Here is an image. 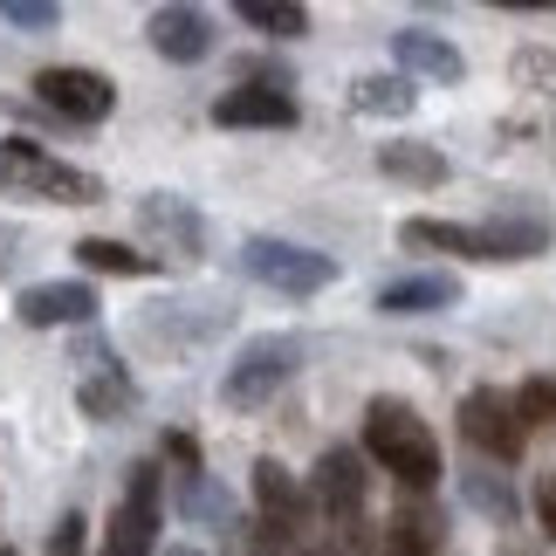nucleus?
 Listing matches in <instances>:
<instances>
[{
	"mask_svg": "<svg viewBox=\"0 0 556 556\" xmlns=\"http://www.w3.org/2000/svg\"><path fill=\"white\" fill-rule=\"evenodd\" d=\"M365 454H371L392 481L413 488V495H426V488L446 475L440 440L426 433V419L413 413V405H399V399H371V413H365Z\"/></svg>",
	"mask_w": 556,
	"mask_h": 556,
	"instance_id": "1",
	"label": "nucleus"
},
{
	"mask_svg": "<svg viewBox=\"0 0 556 556\" xmlns=\"http://www.w3.org/2000/svg\"><path fill=\"white\" fill-rule=\"evenodd\" d=\"M0 192L8 200H41V206H90L97 179L76 173L70 159L41 152L35 138H0Z\"/></svg>",
	"mask_w": 556,
	"mask_h": 556,
	"instance_id": "2",
	"label": "nucleus"
},
{
	"mask_svg": "<svg viewBox=\"0 0 556 556\" xmlns=\"http://www.w3.org/2000/svg\"><path fill=\"white\" fill-rule=\"evenodd\" d=\"M295 365H303V344H295V337H254V344L233 357L220 399L241 405V413H248V405H268V399L295 378Z\"/></svg>",
	"mask_w": 556,
	"mask_h": 556,
	"instance_id": "3",
	"label": "nucleus"
},
{
	"mask_svg": "<svg viewBox=\"0 0 556 556\" xmlns=\"http://www.w3.org/2000/svg\"><path fill=\"white\" fill-rule=\"evenodd\" d=\"M241 268L254 275V282L282 289V295H316V289H330V282H337V262H330V254L295 248V241H268V233L241 248Z\"/></svg>",
	"mask_w": 556,
	"mask_h": 556,
	"instance_id": "4",
	"label": "nucleus"
},
{
	"mask_svg": "<svg viewBox=\"0 0 556 556\" xmlns=\"http://www.w3.org/2000/svg\"><path fill=\"white\" fill-rule=\"evenodd\" d=\"M460 433L488 460H522V413H516L508 392H495V384H481V392L460 399Z\"/></svg>",
	"mask_w": 556,
	"mask_h": 556,
	"instance_id": "5",
	"label": "nucleus"
},
{
	"mask_svg": "<svg viewBox=\"0 0 556 556\" xmlns=\"http://www.w3.org/2000/svg\"><path fill=\"white\" fill-rule=\"evenodd\" d=\"M152 549H159V467H138L117 516H111L103 556H152Z\"/></svg>",
	"mask_w": 556,
	"mask_h": 556,
	"instance_id": "6",
	"label": "nucleus"
},
{
	"mask_svg": "<svg viewBox=\"0 0 556 556\" xmlns=\"http://www.w3.org/2000/svg\"><path fill=\"white\" fill-rule=\"evenodd\" d=\"M35 97L49 103L55 117H70V124H97V117H111V76H97V70H41L35 76Z\"/></svg>",
	"mask_w": 556,
	"mask_h": 556,
	"instance_id": "7",
	"label": "nucleus"
},
{
	"mask_svg": "<svg viewBox=\"0 0 556 556\" xmlns=\"http://www.w3.org/2000/svg\"><path fill=\"white\" fill-rule=\"evenodd\" d=\"M316 508H324L330 522H365V460L351 454V446H330L324 460H316Z\"/></svg>",
	"mask_w": 556,
	"mask_h": 556,
	"instance_id": "8",
	"label": "nucleus"
},
{
	"mask_svg": "<svg viewBox=\"0 0 556 556\" xmlns=\"http://www.w3.org/2000/svg\"><path fill=\"white\" fill-rule=\"evenodd\" d=\"M213 124H227V131H289L295 97L275 90V83H241V90H227L213 103Z\"/></svg>",
	"mask_w": 556,
	"mask_h": 556,
	"instance_id": "9",
	"label": "nucleus"
},
{
	"mask_svg": "<svg viewBox=\"0 0 556 556\" xmlns=\"http://www.w3.org/2000/svg\"><path fill=\"white\" fill-rule=\"evenodd\" d=\"M21 324H35V330H55V324H90L97 316V289L90 282H35V289H21Z\"/></svg>",
	"mask_w": 556,
	"mask_h": 556,
	"instance_id": "10",
	"label": "nucleus"
},
{
	"mask_svg": "<svg viewBox=\"0 0 556 556\" xmlns=\"http://www.w3.org/2000/svg\"><path fill=\"white\" fill-rule=\"evenodd\" d=\"M454 295H460L454 275L419 268V275H399V282H384V289H378V309H384V316H433V309H454Z\"/></svg>",
	"mask_w": 556,
	"mask_h": 556,
	"instance_id": "11",
	"label": "nucleus"
},
{
	"mask_svg": "<svg viewBox=\"0 0 556 556\" xmlns=\"http://www.w3.org/2000/svg\"><path fill=\"white\" fill-rule=\"evenodd\" d=\"M392 49L405 62V76H419V83H460L467 76L460 49L446 35H433V28H405V35H392Z\"/></svg>",
	"mask_w": 556,
	"mask_h": 556,
	"instance_id": "12",
	"label": "nucleus"
},
{
	"mask_svg": "<svg viewBox=\"0 0 556 556\" xmlns=\"http://www.w3.org/2000/svg\"><path fill=\"white\" fill-rule=\"evenodd\" d=\"M152 49L165 62H200L213 49V21L200 8H159L152 14Z\"/></svg>",
	"mask_w": 556,
	"mask_h": 556,
	"instance_id": "13",
	"label": "nucleus"
},
{
	"mask_svg": "<svg viewBox=\"0 0 556 556\" xmlns=\"http://www.w3.org/2000/svg\"><path fill=\"white\" fill-rule=\"evenodd\" d=\"M138 220H144V233H159L173 254H200V248H206L200 213H192L186 200H173V192H152V200H138Z\"/></svg>",
	"mask_w": 556,
	"mask_h": 556,
	"instance_id": "14",
	"label": "nucleus"
},
{
	"mask_svg": "<svg viewBox=\"0 0 556 556\" xmlns=\"http://www.w3.org/2000/svg\"><path fill=\"white\" fill-rule=\"evenodd\" d=\"M481 241H488V262H529V254H543L556 233H549V220H529V213H502V220H488V227H481Z\"/></svg>",
	"mask_w": 556,
	"mask_h": 556,
	"instance_id": "15",
	"label": "nucleus"
},
{
	"mask_svg": "<svg viewBox=\"0 0 556 556\" xmlns=\"http://www.w3.org/2000/svg\"><path fill=\"white\" fill-rule=\"evenodd\" d=\"M254 495H262V508H268V536H289L295 516H303V495H295L289 467L262 460V467H254Z\"/></svg>",
	"mask_w": 556,
	"mask_h": 556,
	"instance_id": "16",
	"label": "nucleus"
},
{
	"mask_svg": "<svg viewBox=\"0 0 556 556\" xmlns=\"http://www.w3.org/2000/svg\"><path fill=\"white\" fill-rule=\"evenodd\" d=\"M440 516L426 502H405L392 516V556H440Z\"/></svg>",
	"mask_w": 556,
	"mask_h": 556,
	"instance_id": "17",
	"label": "nucleus"
},
{
	"mask_svg": "<svg viewBox=\"0 0 556 556\" xmlns=\"http://www.w3.org/2000/svg\"><path fill=\"white\" fill-rule=\"evenodd\" d=\"M399 241H405V248H446V254H481V262H488V241H481V227H446V220H405V227H399Z\"/></svg>",
	"mask_w": 556,
	"mask_h": 556,
	"instance_id": "18",
	"label": "nucleus"
},
{
	"mask_svg": "<svg viewBox=\"0 0 556 556\" xmlns=\"http://www.w3.org/2000/svg\"><path fill=\"white\" fill-rule=\"evenodd\" d=\"M378 165H384L392 179H405V186H440V179H446V159L433 152V144H384Z\"/></svg>",
	"mask_w": 556,
	"mask_h": 556,
	"instance_id": "19",
	"label": "nucleus"
},
{
	"mask_svg": "<svg viewBox=\"0 0 556 556\" xmlns=\"http://www.w3.org/2000/svg\"><path fill=\"white\" fill-rule=\"evenodd\" d=\"M241 21H248L254 35H275V41L309 35V14H303V8H289V0H241Z\"/></svg>",
	"mask_w": 556,
	"mask_h": 556,
	"instance_id": "20",
	"label": "nucleus"
},
{
	"mask_svg": "<svg viewBox=\"0 0 556 556\" xmlns=\"http://www.w3.org/2000/svg\"><path fill=\"white\" fill-rule=\"evenodd\" d=\"M419 103V90L405 76H371V83H357V111H371V117H405Z\"/></svg>",
	"mask_w": 556,
	"mask_h": 556,
	"instance_id": "21",
	"label": "nucleus"
},
{
	"mask_svg": "<svg viewBox=\"0 0 556 556\" xmlns=\"http://www.w3.org/2000/svg\"><path fill=\"white\" fill-rule=\"evenodd\" d=\"M124 405H131V378H124L117 365H103L97 378H83V413H90V419H117Z\"/></svg>",
	"mask_w": 556,
	"mask_h": 556,
	"instance_id": "22",
	"label": "nucleus"
},
{
	"mask_svg": "<svg viewBox=\"0 0 556 556\" xmlns=\"http://www.w3.org/2000/svg\"><path fill=\"white\" fill-rule=\"evenodd\" d=\"M76 262L97 268V275H144V268H152V254H131L124 241H83Z\"/></svg>",
	"mask_w": 556,
	"mask_h": 556,
	"instance_id": "23",
	"label": "nucleus"
},
{
	"mask_svg": "<svg viewBox=\"0 0 556 556\" xmlns=\"http://www.w3.org/2000/svg\"><path fill=\"white\" fill-rule=\"evenodd\" d=\"M467 502L488 508L495 522H516V495H508V488H502L495 475H467Z\"/></svg>",
	"mask_w": 556,
	"mask_h": 556,
	"instance_id": "24",
	"label": "nucleus"
},
{
	"mask_svg": "<svg viewBox=\"0 0 556 556\" xmlns=\"http://www.w3.org/2000/svg\"><path fill=\"white\" fill-rule=\"evenodd\" d=\"M516 413L536 419V426H556V378H529L516 392Z\"/></svg>",
	"mask_w": 556,
	"mask_h": 556,
	"instance_id": "25",
	"label": "nucleus"
},
{
	"mask_svg": "<svg viewBox=\"0 0 556 556\" xmlns=\"http://www.w3.org/2000/svg\"><path fill=\"white\" fill-rule=\"evenodd\" d=\"M0 14H8L14 28H55V8H49V0H8Z\"/></svg>",
	"mask_w": 556,
	"mask_h": 556,
	"instance_id": "26",
	"label": "nucleus"
},
{
	"mask_svg": "<svg viewBox=\"0 0 556 556\" xmlns=\"http://www.w3.org/2000/svg\"><path fill=\"white\" fill-rule=\"evenodd\" d=\"M516 76H522V83H556V55H522Z\"/></svg>",
	"mask_w": 556,
	"mask_h": 556,
	"instance_id": "27",
	"label": "nucleus"
},
{
	"mask_svg": "<svg viewBox=\"0 0 556 556\" xmlns=\"http://www.w3.org/2000/svg\"><path fill=\"white\" fill-rule=\"evenodd\" d=\"M543 522H549V536H556V488H543Z\"/></svg>",
	"mask_w": 556,
	"mask_h": 556,
	"instance_id": "28",
	"label": "nucleus"
},
{
	"mask_svg": "<svg viewBox=\"0 0 556 556\" xmlns=\"http://www.w3.org/2000/svg\"><path fill=\"white\" fill-rule=\"evenodd\" d=\"M173 556H200V549H173Z\"/></svg>",
	"mask_w": 556,
	"mask_h": 556,
	"instance_id": "29",
	"label": "nucleus"
},
{
	"mask_svg": "<svg viewBox=\"0 0 556 556\" xmlns=\"http://www.w3.org/2000/svg\"><path fill=\"white\" fill-rule=\"evenodd\" d=\"M0 556H21V549H0Z\"/></svg>",
	"mask_w": 556,
	"mask_h": 556,
	"instance_id": "30",
	"label": "nucleus"
}]
</instances>
